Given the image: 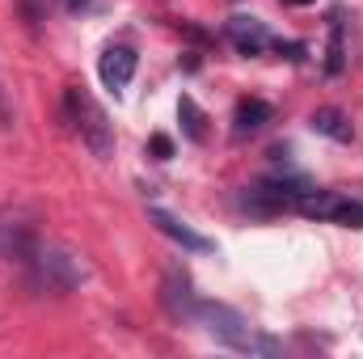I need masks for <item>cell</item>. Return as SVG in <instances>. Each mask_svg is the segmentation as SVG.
<instances>
[{
    "instance_id": "obj_6",
    "label": "cell",
    "mask_w": 363,
    "mask_h": 359,
    "mask_svg": "<svg viewBox=\"0 0 363 359\" xmlns=\"http://www.w3.org/2000/svg\"><path fill=\"white\" fill-rule=\"evenodd\" d=\"M161 300H165V313L174 317V321H190L194 317V304H199V296H194V279H190V270L186 267H165V279H161Z\"/></svg>"
},
{
    "instance_id": "obj_15",
    "label": "cell",
    "mask_w": 363,
    "mask_h": 359,
    "mask_svg": "<svg viewBox=\"0 0 363 359\" xmlns=\"http://www.w3.org/2000/svg\"><path fill=\"white\" fill-rule=\"evenodd\" d=\"M148 148L157 153V161H169V157H174V144H169V136H152V140H148Z\"/></svg>"
},
{
    "instance_id": "obj_2",
    "label": "cell",
    "mask_w": 363,
    "mask_h": 359,
    "mask_svg": "<svg viewBox=\"0 0 363 359\" xmlns=\"http://www.w3.org/2000/svg\"><path fill=\"white\" fill-rule=\"evenodd\" d=\"M26 270H30V287L38 296H68L89 279V263L77 250L55 245V241H38L34 254L26 258Z\"/></svg>"
},
{
    "instance_id": "obj_5",
    "label": "cell",
    "mask_w": 363,
    "mask_h": 359,
    "mask_svg": "<svg viewBox=\"0 0 363 359\" xmlns=\"http://www.w3.org/2000/svg\"><path fill=\"white\" fill-rule=\"evenodd\" d=\"M296 211L308 220H325V224H342V228H363V203L342 199L338 190H304L296 199Z\"/></svg>"
},
{
    "instance_id": "obj_11",
    "label": "cell",
    "mask_w": 363,
    "mask_h": 359,
    "mask_svg": "<svg viewBox=\"0 0 363 359\" xmlns=\"http://www.w3.org/2000/svg\"><path fill=\"white\" fill-rule=\"evenodd\" d=\"M271 101H262V97H245L241 106H237V136H254V131H262L267 123H271Z\"/></svg>"
},
{
    "instance_id": "obj_8",
    "label": "cell",
    "mask_w": 363,
    "mask_h": 359,
    "mask_svg": "<svg viewBox=\"0 0 363 359\" xmlns=\"http://www.w3.org/2000/svg\"><path fill=\"white\" fill-rule=\"evenodd\" d=\"M148 220L157 224V233H165L169 241H178L182 250H190V254H211L216 245H211V237H203V233H194L186 220H178L174 211H165V207H148Z\"/></svg>"
},
{
    "instance_id": "obj_7",
    "label": "cell",
    "mask_w": 363,
    "mask_h": 359,
    "mask_svg": "<svg viewBox=\"0 0 363 359\" xmlns=\"http://www.w3.org/2000/svg\"><path fill=\"white\" fill-rule=\"evenodd\" d=\"M97 77H101V85L110 93H123L131 85V77H135V51H131L127 43L106 47L101 60H97Z\"/></svg>"
},
{
    "instance_id": "obj_4",
    "label": "cell",
    "mask_w": 363,
    "mask_h": 359,
    "mask_svg": "<svg viewBox=\"0 0 363 359\" xmlns=\"http://www.w3.org/2000/svg\"><path fill=\"white\" fill-rule=\"evenodd\" d=\"M38 211L26 203L0 207V263H26L38 245Z\"/></svg>"
},
{
    "instance_id": "obj_14",
    "label": "cell",
    "mask_w": 363,
    "mask_h": 359,
    "mask_svg": "<svg viewBox=\"0 0 363 359\" xmlns=\"http://www.w3.org/2000/svg\"><path fill=\"white\" fill-rule=\"evenodd\" d=\"M17 13H21L30 26H43L47 13H51V0H17Z\"/></svg>"
},
{
    "instance_id": "obj_1",
    "label": "cell",
    "mask_w": 363,
    "mask_h": 359,
    "mask_svg": "<svg viewBox=\"0 0 363 359\" xmlns=\"http://www.w3.org/2000/svg\"><path fill=\"white\" fill-rule=\"evenodd\" d=\"M190 321L203 326V334H211L220 347H228V351H237V355H262V359L283 355V343H279V338L262 334L258 326H250L237 309H228V304H220V300H199Z\"/></svg>"
},
{
    "instance_id": "obj_19",
    "label": "cell",
    "mask_w": 363,
    "mask_h": 359,
    "mask_svg": "<svg viewBox=\"0 0 363 359\" xmlns=\"http://www.w3.org/2000/svg\"><path fill=\"white\" fill-rule=\"evenodd\" d=\"M283 4H313V0H283Z\"/></svg>"
},
{
    "instance_id": "obj_9",
    "label": "cell",
    "mask_w": 363,
    "mask_h": 359,
    "mask_svg": "<svg viewBox=\"0 0 363 359\" xmlns=\"http://www.w3.org/2000/svg\"><path fill=\"white\" fill-rule=\"evenodd\" d=\"M228 43H233L241 55H262L274 38L258 17H233V21H228Z\"/></svg>"
},
{
    "instance_id": "obj_13",
    "label": "cell",
    "mask_w": 363,
    "mask_h": 359,
    "mask_svg": "<svg viewBox=\"0 0 363 359\" xmlns=\"http://www.w3.org/2000/svg\"><path fill=\"white\" fill-rule=\"evenodd\" d=\"M178 118H182V131H186V140H194V144H203L207 140V118H203V110H199V101L190 97V93H182L178 101Z\"/></svg>"
},
{
    "instance_id": "obj_17",
    "label": "cell",
    "mask_w": 363,
    "mask_h": 359,
    "mask_svg": "<svg viewBox=\"0 0 363 359\" xmlns=\"http://www.w3.org/2000/svg\"><path fill=\"white\" fill-rule=\"evenodd\" d=\"M0 123H4V127L13 123V110H9V101H4V85H0Z\"/></svg>"
},
{
    "instance_id": "obj_10",
    "label": "cell",
    "mask_w": 363,
    "mask_h": 359,
    "mask_svg": "<svg viewBox=\"0 0 363 359\" xmlns=\"http://www.w3.org/2000/svg\"><path fill=\"white\" fill-rule=\"evenodd\" d=\"M308 127H313L317 136L334 140V144H351V140H355V127H351V118H347L342 110H334V106H321V110H313Z\"/></svg>"
},
{
    "instance_id": "obj_18",
    "label": "cell",
    "mask_w": 363,
    "mask_h": 359,
    "mask_svg": "<svg viewBox=\"0 0 363 359\" xmlns=\"http://www.w3.org/2000/svg\"><path fill=\"white\" fill-rule=\"evenodd\" d=\"M64 4H68L72 13H81V9H89V0H64Z\"/></svg>"
},
{
    "instance_id": "obj_12",
    "label": "cell",
    "mask_w": 363,
    "mask_h": 359,
    "mask_svg": "<svg viewBox=\"0 0 363 359\" xmlns=\"http://www.w3.org/2000/svg\"><path fill=\"white\" fill-rule=\"evenodd\" d=\"M347 68V30H342V13H334L330 21V47H325V72L338 77Z\"/></svg>"
},
{
    "instance_id": "obj_3",
    "label": "cell",
    "mask_w": 363,
    "mask_h": 359,
    "mask_svg": "<svg viewBox=\"0 0 363 359\" xmlns=\"http://www.w3.org/2000/svg\"><path fill=\"white\" fill-rule=\"evenodd\" d=\"M64 114H68L72 131L81 136V144L89 148L97 161L114 157V123H110V114L97 106V97L85 85H68L64 89Z\"/></svg>"
},
{
    "instance_id": "obj_16",
    "label": "cell",
    "mask_w": 363,
    "mask_h": 359,
    "mask_svg": "<svg viewBox=\"0 0 363 359\" xmlns=\"http://www.w3.org/2000/svg\"><path fill=\"white\" fill-rule=\"evenodd\" d=\"M279 55H287V60H304V43H271Z\"/></svg>"
}]
</instances>
